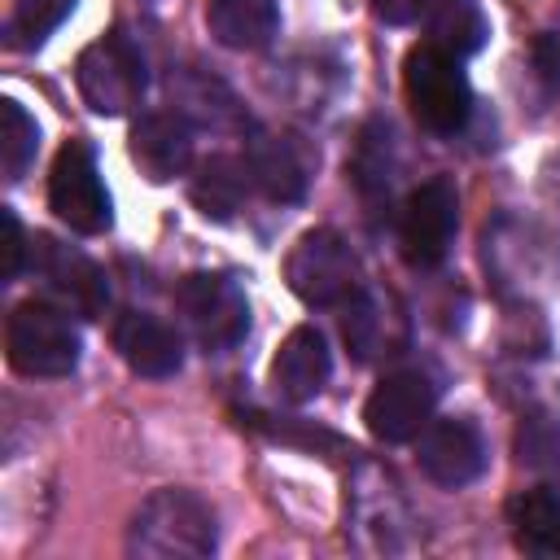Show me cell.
<instances>
[{
    "instance_id": "8",
    "label": "cell",
    "mask_w": 560,
    "mask_h": 560,
    "mask_svg": "<svg viewBox=\"0 0 560 560\" xmlns=\"http://www.w3.org/2000/svg\"><path fill=\"white\" fill-rule=\"evenodd\" d=\"M455 228H459V192L451 179H424L420 188L407 192L398 241L411 267H438L455 241Z\"/></svg>"
},
{
    "instance_id": "18",
    "label": "cell",
    "mask_w": 560,
    "mask_h": 560,
    "mask_svg": "<svg viewBox=\"0 0 560 560\" xmlns=\"http://www.w3.org/2000/svg\"><path fill=\"white\" fill-rule=\"evenodd\" d=\"M512 542L529 556H560V494L547 486L521 490L508 503Z\"/></svg>"
},
{
    "instance_id": "25",
    "label": "cell",
    "mask_w": 560,
    "mask_h": 560,
    "mask_svg": "<svg viewBox=\"0 0 560 560\" xmlns=\"http://www.w3.org/2000/svg\"><path fill=\"white\" fill-rule=\"evenodd\" d=\"M534 66H538L547 92H560V39L556 35H538L534 39Z\"/></svg>"
},
{
    "instance_id": "12",
    "label": "cell",
    "mask_w": 560,
    "mask_h": 560,
    "mask_svg": "<svg viewBox=\"0 0 560 560\" xmlns=\"http://www.w3.org/2000/svg\"><path fill=\"white\" fill-rule=\"evenodd\" d=\"M245 162H249V175L262 188V197H271V201H302L306 197L315 158L298 136L258 131L245 149Z\"/></svg>"
},
{
    "instance_id": "13",
    "label": "cell",
    "mask_w": 560,
    "mask_h": 560,
    "mask_svg": "<svg viewBox=\"0 0 560 560\" xmlns=\"http://www.w3.org/2000/svg\"><path fill=\"white\" fill-rule=\"evenodd\" d=\"M114 350L140 376H175L184 363L179 332L149 311H122L114 319Z\"/></svg>"
},
{
    "instance_id": "22",
    "label": "cell",
    "mask_w": 560,
    "mask_h": 560,
    "mask_svg": "<svg viewBox=\"0 0 560 560\" xmlns=\"http://www.w3.org/2000/svg\"><path fill=\"white\" fill-rule=\"evenodd\" d=\"M354 184L363 188V197H385L394 184V140L385 122H368L354 149Z\"/></svg>"
},
{
    "instance_id": "19",
    "label": "cell",
    "mask_w": 560,
    "mask_h": 560,
    "mask_svg": "<svg viewBox=\"0 0 560 560\" xmlns=\"http://www.w3.org/2000/svg\"><path fill=\"white\" fill-rule=\"evenodd\" d=\"M346 315H341V332H346V346L354 350V359H376V354H389V346H394V337H389V311H385V302L376 298V293H368V289H354L346 302Z\"/></svg>"
},
{
    "instance_id": "20",
    "label": "cell",
    "mask_w": 560,
    "mask_h": 560,
    "mask_svg": "<svg viewBox=\"0 0 560 560\" xmlns=\"http://www.w3.org/2000/svg\"><path fill=\"white\" fill-rule=\"evenodd\" d=\"M429 31H433L429 44H438L455 61L459 57H472L486 44V35H490L486 13H481L477 0H438L433 4V18H429Z\"/></svg>"
},
{
    "instance_id": "26",
    "label": "cell",
    "mask_w": 560,
    "mask_h": 560,
    "mask_svg": "<svg viewBox=\"0 0 560 560\" xmlns=\"http://www.w3.org/2000/svg\"><path fill=\"white\" fill-rule=\"evenodd\" d=\"M368 9L389 26H407L429 9V0H368Z\"/></svg>"
},
{
    "instance_id": "21",
    "label": "cell",
    "mask_w": 560,
    "mask_h": 560,
    "mask_svg": "<svg viewBox=\"0 0 560 560\" xmlns=\"http://www.w3.org/2000/svg\"><path fill=\"white\" fill-rule=\"evenodd\" d=\"M35 149H39L35 118L13 96H4L0 101V171H4L9 184H18L26 175V166L35 162Z\"/></svg>"
},
{
    "instance_id": "24",
    "label": "cell",
    "mask_w": 560,
    "mask_h": 560,
    "mask_svg": "<svg viewBox=\"0 0 560 560\" xmlns=\"http://www.w3.org/2000/svg\"><path fill=\"white\" fill-rule=\"evenodd\" d=\"M0 223H4V245H0V280H18L22 271V258H26V236H22V223L13 210H0Z\"/></svg>"
},
{
    "instance_id": "23",
    "label": "cell",
    "mask_w": 560,
    "mask_h": 560,
    "mask_svg": "<svg viewBox=\"0 0 560 560\" xmlns=\"http://www.w3.org/2000/svg\"><path fill=\"white\" fill-rule=\"evenodd\" d=\"M70 9H74V0H18V9L9 18V44L13 48L44 44L70 18Z\"/></svg>"
},
{
    "instance_id": "11",
    "label": "cell",
    "mask_w": 560,
    "mask_h": 560,
    "mask_svg": "<svg viewBox=\"0 0 560 560\" xmlns=\"http://www.w3.org/2000/svg\"><path fill=\"white\" fill-rule=\"evenodd\" d=\"M416 464L429 481L455 490V486H468L481 477L486 468V442L477 433L472 420H459V416H442V420H429L420 433H416Z\"/></svg>"
},
{
    "instance_id": "2",
    "label": "cell",
    "mask_w": 560,
    "mask_h": 560,
    "mask_svg": "<svg viewBox=\"0 0 560 560\" xmlns=\"http://www.w3.org/2000/svg\"><path fill=\"white\" fill-rule=\"evenodd\" d=\"M79 332L70 311L48 298H31L13 306L4 328V354L22 376H70L79 368Z\"/></svg>"
},
{
    "instance_id": "17",
    "label": "cell",
    "mask_w": 560,
    "mask_h": 560,
    "mask_svg": "<svg viewBox=\"0 0 560 560\" xmlns=\"http://www.w3.org/2000/svg\"><path fill=\"white\" fill-rule=\"evenodd\" d=\"M254 175H249V162L245 158H228V153H214L197 166L192 184H188V197L192 206L206 214V219H232L249 192Z\"/></svg>"
},
{
    "instance_id": "16",
    "label": "cell",
    "mask_w": 560,
    "mask_h": 560,
    "mask_svg": "<svg viewBox=\"0 0 560 560\" xmlns=\"http://www.w3.org/2000/svg\"><path fill=\"white\" fill-rule=\"evenodd\" d=\"M206 26L223 48L254 52V48L271 44V35L280 26V9H276V0H210Z\"/></svg>"
},
{
    "instance_id": "1",
    "label": "cell",
    "mask_w": 560,
    "mask_h": 560,
    "mask_svg": "<svg viewBox=\"0 0 560 560\" xmlns=\"http://www.w3.org/2000/svg\"><path fill=\"white\" fill-rule=\"evenodd\" d=\"M214 512L192 490H158L127 525V556L140 560H201L214 551Z\"/></svg>"
},
{
    "instance_id": "14",
    "label": "cell",
    "mask_w": 560,
    "mask_h": 560,
    "mask_svg": "<svg viewBox=\"0 0 560 560\" xmlns=\"http://www.w3.org/2000/svg\"><path fill=\"white\" fill-rule=\"evenodd\" d=\"M328 372H332V359H328L324 332L302 324L280 341V350L271 359V389L289 402H311L324 389Z\"/></svg>"
},
{
    "instance_id": "6",
    "label": "cell",
    "mask_w": 560,
    "mask_h": 560,
    "mask_svg": "<svg viewBox=\"0 0 560 560\" xmlns=\"http://www.w3.org/2000/svg\"><path fill=\"white\" fill-rule=\"evenodd\" d=\"M284 280L302 302L337 306L359 289V258L332 228H315V232H302L298 245L289 249Z\"/></svg>"
},
{
    "instance_id": "9",
    "label": "cell",
    "mask_w": 560,
    "mask_h": 560,
    "mask_svg": "<svg viewBox=\"0 0 560 560\" xmlns=\"http://www.w3.org/2000/svg\"><path fill=\"white\" fill-rule=\"evenodd\" d=\"M35 276L44 284V298L57 302L70 315L96 319L109 306V280H105V271L88 254H79L70 245H57L52 236H35Z\"/></svg>"
},
{
    "instance_id": "3",
    "label": "cell",
    "mask_w": 560,
    "mask_h": 560,
    "mask_svg": "<svg viewBox=\"0 0 560 560\" xmlns=\"http://www.w3.org/2000/svg\"><path fill=\"white\" fill-rule=\"evenodd\" d=\"M175 311L188 328V337L206 354L232 350L249 332V302L245 289L232 276L219 271H192L175 284Z\"/></svg>"
},
{
    "instance_id": "5",
    "label": "cell",
    "mask_w": 560,
    "mask_h": 560,
    "mask_svg": "<svg viewBox=\"0 0 560 560\" xmlns=\"http://www.w3.org/2000/svg\"><path fill=\"white\" fill-rule=\"evenodd\" d=\"M74 83H79V96L105 114V118H118L127 109L140 105L144 88H149V74H144V57L140 48L122 35V31H109L101 39H92L79 61H74Z\"/></svg>"
},
{
    "instance_id": "7",
    "label": "cell",
    "mask_w": 560,
    "mask_h": 560,
    "mask_svg": "<svg viewBox=\"0 0 560 560\" xmlns=\"http://www.w3.org/2000/svg\"><path fill=\"white\" fill-rule=\"evenodd\" d=\"M48 210L83 232V236H96L114 223V210H109V192L101 184V171H96V158L83 140H70L57 162H52V175H48Z\"/></svg>"
},
{
    "instance_id": "4",
    "label": "cell",
    "mask_w": 560,
    "mask_h": 560,
    "mask_svg": "<svg viewBox=\"0 0 560 560\" xmlns=\"http://www.w3.org/2000/svg\"><path fill=\"white\" fill-rule=\"evenodd\" d=\"M402 88L411 101V114L429 127V131H459L472 114V88L459 70V61L451 52H442L438 44H416L402 61Z\"/></svg>"
},
{
    "instance_id": "10",
    "label": "cell",
    "mask_w": 560,
    "mask_h": 560,
    "mask_svg": "<svg viewBox=\"0 0 560 560\" xmlns=\"http://www.w3.org/2000/svg\"><path fill=\"white\" fill-rule=\"evenodd\" d=\"M433 402H438V385L420 368H402V372H389L368 394L363 420L381 442H407L433 420Z\"/></svg>"
},
{
    "instance_id": "15",
    "label": "cell",
    "mask_w": 560,
    "mask_h": 560,
    "mask_svg": "<svg viewBox=\"0 0 560 560\" xmlns=\"http://www.w3.org/2000/svg\"><path fill=\"white\" fill-rule=\"evenodd\" d=\"M131 158H136V166L153 184H166V179L184 175L188 162H192V131H188V122L179 114H144L131 127Z\"/></svg>"
}]
</instances>
